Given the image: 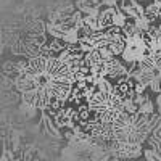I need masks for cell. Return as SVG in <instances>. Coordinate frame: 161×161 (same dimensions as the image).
Returning <instances> with one entry per match:
<instances>
[{"instance_id": "2", "label": "cell", "mask_w": 161, "mask_h": 161, "mask_svg": "<svg viewBox=\"0 0 161 161\" xmlns=\"http://www.w3.org/2000/svg\"><path fill=\"white\" fill-rule=\"evenodd\" d=\"M84 61H86V66H89V68H93V66H98V64L103 63L102 55H100V52H98V50H92V52L86 53Z\"/></svg>"}, {"instance_id": "5", "label": "cell", "mask_w": 161, "mask_h": 161, "mask_svg": "<svg viewBox=\"0 0 161 161\" xmlns=\"http://www.w3.org/2000/svg\"><path fill=\"white\" fill-rule=\"evenodd\" d=\"M150 87H152V90H153V92L161 93V79H159V77L153 79V80H152V84H150Z\"/></svg>"}, {"instance_id": "3", "label": "cell", "mask_w": 161, "mask_h": 161, "mask_svg": "<svg viewBox=\"0 0 161 161\" xmlns=\"http://www.w3.org/2000/svg\"><path fill=\"white\" fill-rule=\"evenodd\" d=\"M139 113H140V114H147V116H150V114L153 113V103H152L148 98H147V100L139 106Z\"/></svg>"}, {"instance_id": "6", "label": "cell", "mask_w": 161, "mask_h": 161, "mask_svg": "<svg viewBox=\"0 0 161 161\" xmlns=\"http://www.w3.org/2000/svg\"><path fill=\"white\" fill-rule=\"evenodd\" d=\"M158 77H159V79H161V71H158Z\"/></svg>"}, {"instance_id": "4", "label": "cell", "mask_w": 161, "mask_h": 161, "mask_svg": "<svg viewBox=\"0 0 161 161\" xmlns=\"http://www.w3.org/2000/svg\"><path fill=\"white\" fill-rule=\"evenodd\" d=\"M98 52H100V55H102V60H103V61H111L113 58H116L114 53H113L108 47H103V48H100Z\"/></svg>"}, {"instance_id": "1", "label": "cell", "mask_w": 161, "mask_h": 161, "mask_svg": "<svg viewBox=\"0 0 161 161\" xmlns=\"http://www.w3.org/2000/svg\"><path fill=\"white\" fill-rule=\"evenodd\" d=\"M118 10L116 8H113V7H110V8H106V10H103L100 15H98V23H100V29H110V28H113V16H114V13H116Z\"/></svg>"}]
</instances>
